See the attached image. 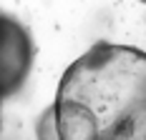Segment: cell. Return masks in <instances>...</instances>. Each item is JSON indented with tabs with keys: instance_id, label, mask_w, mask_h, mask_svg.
Instances as JSON below:
<instances>
[{
	"instance_id": "obj_2",
	"label": "cell",
	"mask_w": 146,
	"mask_h": 140,
	"mask_svg": "<svg viewBox=\"0 0 146 140\" xmlns=\"http://www.w3.org/2000/svg\"><path fill=\"white\" fill-rule=\"evenodd\" d=\"M33 65V40L15 18L0 13V105L20 90Z\"/></svg>"
},
{
	"instance_id": "obj_1",
	"label": "cell",
	"mask_w": 146,
	"mask_h": 140,
	"mask_svg": "<svg viewBox=\"0 0 146 140\" xmlns=\"http://www.w3.org/2000/svg\"><path fill=\"white\" fill-rule=\"evenodd\" d=\"M53 115L58 140H146V53L88 48L63 73Z\"/></svg>"
},
{
	"instance_id": "obj_3",
	"label": "cell",
	"mask_w": 146,
	"mask_h": 140,
	"mask_svg": "<svg viewBox=\"0 0 146 140\" xmlns=\"http://www.w3.org/2000/svg\"><path fill=\"white\" fill-rule=\"evenodd\" d=\"M38 140H58V130H56V115L53 108L43 113V118L38 120Z\"/></svg>"
}]
</instances>
